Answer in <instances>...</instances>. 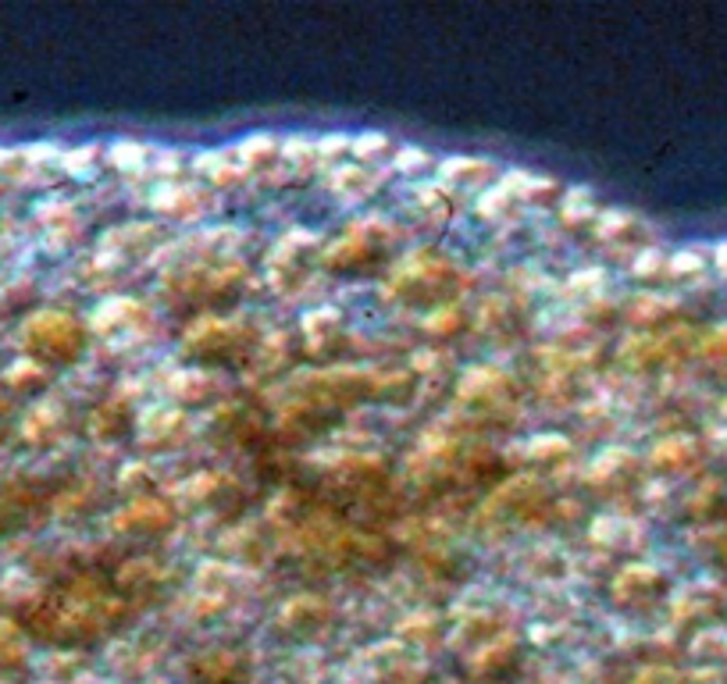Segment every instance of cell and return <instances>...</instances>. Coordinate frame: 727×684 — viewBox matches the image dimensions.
Segmentation results:
<instances>
[{
	"instance_id": "obj_5",
	"label": "cell",
	"mask_w": 727,
	"mask_h": 684,
	"mask_svg": "<svg viewBox=\"0 0 727 684\" xmlns=\"http://www.w3.org/2000/svg\"><path fill=\"white\" fill-rule=\"evenodd\" d=\"M0 160H8V154H4V150H0Z\"/></svg>"
},
{
	"instance_id": "obj_2",
	"label": "cell",
	"mask_w": 727,
	"mask_h": 684,
	"mask_svg": "<svg viewBox=\"0 0 727 684\" xmlns=\"http://www.w3.org/2000/svg\"><path fill=\"white\" fill-rule=\"evenodd\" d=\"M385 147H389V139L382 132H367L357 139V154H382Z\"/></svg>"
},
{
	"instance_id": "obj_3",
	"label": "cell",
	"mask_w": 727,
	"mask_h": 684,
	"mask_svg": "<svg viewBox=\"0 0 727 684\" xmlns=\"http://www.w3.org/2000/svg\"><path fill=\"white\" fill-rule=\"evenodd\" d=\"M90 157H93V150H82V154H72L65 164H68V168H82V164H86Z\"/></svg>"
},
{
	"instance_id": "obj_4",
	"label": "cell",
	"mask_w": 727,
	"mask_h": 684,
	"mask_svg": "<svg viewBox=\"0 0 727 684\" xmlns=\"http://www.w3.org/2000/svg\"><path fill=\"white\" fill-rule=\"evenodd\" d=\"M717 257H720V260L727 264V242H724V246H720V250H717Z\"/></svg>"
},
{
	"instance_id": "obj_1",
	"label": "cell",
	"mask_w": 727,
	"mask_h": 684,
	"mask_svg": "<svg viewBox=\"0 0 727 684\" xmlns=\"http://www.w3.org/2000/svg\"><path fill=\"white\" fill-rule=\"evenodd\" d=\"M239 150H243V157H267L275 150V139L272 136H246Z\"/></svg>"
}]
</instances>
